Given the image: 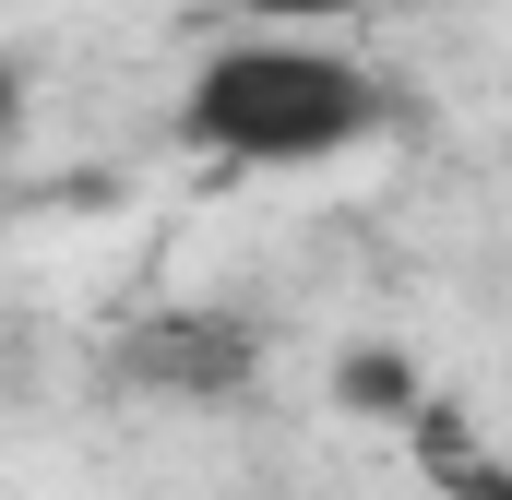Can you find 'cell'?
I'll use <instances>...</instances> for the list:
<instances>
[{
    "label": "cell",
    "instance_id": "6da1fadb",
    "mask_svg": "<svg viewBox=\"0 0 512 500\" xmlns=\"http://www.w3.org/2000/svg\"><path fill=\"white\" fill-rule=\"evenodd\" d=\"M393 120L382 72L346 60L310 24H239L191 60L179 84V143L215 167H334Z\"/></svg>",
    "mask_w": 512,
    "mask_h": 500
},
{
    "label": "cell",
    "instance_id": "7a4b0ae2",
    "mask_svg": "<svg viewBox=\"0 0 512 500\" xmlns=\"http://www.w3.org/2000/svg\"><path fill=\"white\" fill-rule=\"evenodd\" d=\"M120 370L167 381V393H227V381L262 370V346H251V322H227V310H167V322L120 334Z\"/></svg>",
    "mask_w": 512,
    "mask_h": 500
},
{
    "label": "cell",
    "instance_id": "3957f363",
    "mask_svg": "<svg viewBox=\"0 0 512 500\" xmlns=\"http://www.w3.org/2000/svg\"><path fill=\"white\" fill-rule=\"evenodd\" d=\"M346 405H417V381L393 358H346Z\"/></svg>",
    "mask_w": 512,
    "mask_h": 500
},
{
    "label": "cell",
    "instance_id": "277c9868",
    "mask_svg": "<svg viewBox=\"0 0 512 500\" xmlns=\"http://www.w3.org/2000/svg\"><path fill=\"white\" fill-rule=\"evenodd\" d=\"M24 120H36V72H24V60L0 48V155L24 143Z\"/></svg>",
    "mask_w": 512,
    "mask_h": 500
},
{
    "label": "cell",
    "instance_id": "5b68a950",
    "mask_svg": "<svg viewBox=\"0 0 512 500\" xmlns=\"http://www.w3.org/2000/svg\"><path fill=\"white\" fill-rule=\"evenodd\" d=\"M346 0H251V24H334Z\"/></svg>",
    "mask_w": 512,
    "mask_h": 500
}]
</instances>
